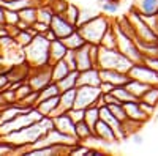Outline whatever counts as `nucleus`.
I'll return each instance as SVG.
<instances>
[{"mask_svg":"<svg viewBox=\"0 0 158 156\" xmlns=\"http://www.w3.org/2000/svg\"><path fill=\"white\" fill-rule=\"evenodd\" d=\"M123 107H125V112H127V117H128V118H133V120H138V122H142V123H147V122L150 120L149 117H147V114L142 110L139 99H138V101L125 102Z\"/></svg>","mask_w":158,"mask_h":156,"instance_id":"15","label":"nucleus"},{"mask_svg":"<svg viewBox=\"0 0 158 156\" xmlns=\"http://www.w3.org/2000/svg\"><path fill=\"white\" fill-rule=\"evenodd\" d=\"M101 46H104V47H117V38H115V30H114V27L111 25V29L104 33V36H103V40H101Z\"/></svg>","mask_w":158,"mask_h":156,"instance_id":"32","label":"nucleus"},{"mask_svg":"<svg viewBox=\"0 0 158 156\" xmlns=\"http://www.w3.org/2000/svg\"><path fill=\"white\" fill-rule=\"evenodd\" d=\"M79 14H81V10H79V6L74 5V3H68L67 10H65V13H63V16L67 18L71 24H74L76 27H77V22H79Z\"/></svg>","mask_w":158,"mask_h":156,"instance_id":"30","label":"nucleus"},{"mask_svg":"<svg viewBox=\"0 0 158 156\" xmlns=\"http://www.w3.org/2000/svg\"><path fill=\"white\" fill-rule=\"evenodd\" d=\"M51 30L56 33L57 38H60V40H63L65 36H68L70 33H73L77 27L74 24H71L67 18H65L63 14H54L52 16V21L49 24Z\"/></svg>","mask_w":158,"mask_h":156,"instance_id":"7","label":"nucleus"},{"mask_svg":"<svg viewBox=\"0 0 158 156\" xmlns=\"http://www.w3.org/2000/svg\"><path fill=\"white\" fill-rule=\"evenodd\" d=\"M62 41L65 43V46H67L68 49H73V50H77L79 47H82V46L87 43V41L84 40V36L81 35V32H79L77 29H76L73 33H70L68 36H65Z\"/></svg>","mask_w":158,"mask_h":156,"instance_id":"20","label":"nucleus"},{"mask_svg":"<svg viewBox=\"0 0 158 156\" xmlns=\"http://www.w3.org/2000/svg\"><path fill=\"white\" fill-rule=\"evenodd\" d=\"M49 52H51V63H54V62L65 58V55H67V52H68V47L65 46V43L60 38H57V40L51 41V50Z\"/></svg>","mask_w":158,"mask_h":156,"instance_id":"18","label":"nucleus"},{"mask_svg":"<svg viewBox=\"0 0 158 156\" xmlns=\"http://www.w3.org/2000/svg\"><path fill=\"white\" fill-rule=\"evenodd\" d=\"M101 74H100V68L94 66L84 71H79V77H77V87L79 85H94V87H100L101 85Z\"/></svg>","mask_w":158,"mask_h":156,"instance_id":"12","label":"nucleus"},{"mask_svg":"<svg viewBox=\"0 0 158 156\" xmlns=\"http://www.w3.org/2000/svg\"><path fill=\"white\" fill-rule=\"evenodd\" d=\"M95 136L103 142V145L104 144H115V142H118L114 128L109 123H106L104 120H100L97 123V126H95Z\"/></svg>","mask_w":158,"mask_h":156,"instance_id":"11","label":"nucleus"},{"mask_svg":"<svg viewBox=\"0 0 158 156\" xmlns=\"http://www.w3.org/2000/svg\"><path fill=\"white\" fill-rule=\"evenodd\" d=\"M76 102V88L71 90H65V92L60 93V101H59V109H57V115L65 114L74 107ZM56 117V115H54Z\"/></svg>","mask_w":158,"mask_h":156,"instance_id":"16","label":"nucleus"},{"mask_svg":"<svg viewBox=\"0 0 158 156\" xmlns=\"http://www.w3.org/2000/svg\"><path fill=\"white\" fill-rule=\"evenodd\" d=\"M101 118H100V107L98 106H90V107H87L85 109V115H84V122L94 129L95 131V126H97V123L100 122Z\"/></svg>","mask_w":158,"mask_h":156,"instance_id":"22","label":"nucleus"},{"mask_svg":"<svg viewBox=\"0 0 158 156\" xmlns=\"http://www.w3.org/2000/svg\"><path fill=\"white\" fill-rule=\"evenodd\" d=\"M139 101L147 102V104H150V106L158 107V85H150V87H149V90H147V92L141 96V99H139Z\"/></svg>","mask_w":158,"mask_h":156,"instance_id":"28","label":"nucleus"},{"mask_svg":"<svg viewBox=\"0 0 158 156\" xmlns=\"http://www.w3.org/2000/svg\"><path fill=\"white\" fill-rule=\"evenodd\" d=\"M19 16H21V21L27 22L29 25H33L36 21H38V6L36 5H32V6H27L19 11Z\"/></svg>","mask_w":158,"mask_h":156,"instance_id":"25","label":"nucleus"},{"mask_svg":"<svg viewBox=\"0 0 158 156\" xmlns=\"http://www.w3.org/2000/svg\"><path fill=\"white\" fill-rule=\"evenodd\" d=\"M68 115L73 118L74 123H79L84 120V115H85V109H77V107H73L71 110H68Z\"/></svg>","mask_w":158,"mask_h":156,"instance_id":"37","label":"nucleus"},{"mask_svg":"<svg viewBox=\"0 0 158 156\" xmlns=\"http://www.w3.org/2000/svg\"><path fill=\"white\" fill-rule=\"evenodd\" d=\"M21 21V16H19V11L16 10H10V8H5V22L8 25H18V22Z\"/></svg>","mask_w":158,"mask_h":156,"instance_id":"34","label":"nucleus"},{"mask_svg":"<svg viewBox=\"0 0 158 156\" xmlns=\"http://www.w3.org/2000/svg\"><path fill=\"white\" fill-rule=\"evenodd\" d=\"M5 2H11V0H5Z\"/></svg>","mask_w":158,"mask_h":156,"instance_id":"43","label":"nucleus"},{"mask_svg":"<svg viewBox=\"0 0 158 156\" xmlns=\"http://www.w3.org/2000/svg\"><path fill=\"white\" fill-rule=\"evenodd\" d=\"M95 134V131L92 129L84 120L82 122H79V123H76V139L79 140V142H84L85 139H89L90 136H94Z\"/></svg>","mask_w":158,"mask_h":156,"instance_id":"26","label":"nucleus"},{"mask_svg":"<svg viewBox=\"0 0 158 156\" xmlns=\"http://www.w3.org/2000/svg\"><path fill=\"white\" fill-rule=\"evenodd\" d=\"M62 93V90L59 87L57 82H51L48 84L44 88L40 90V99L38 101H41V99H46V98H52V96H59Z\"/></svg>","mask_w":158,"mask_h":156,"instance_id":"27","label":"nucleus"},{"mask_svg":"<svg viewBox=\"0 0 158 156\" xmlns=\"http://www.w3.org/2000/svg\"><path fill=\"white\" fill-rule=\"evenodd\" d=\"M100 88H101V92H103V93H111L115 87H114L112 84H109V82H101Z\"/></svg>","mask_w":158,"mask_h":156,"instance_id":"39","label":"nucleus"},{"mask_svg":"<svg viewBox=\"0 0 158 156\" xmlns=\"http://www.w3.org/2000/svg\"><path fill=\"white\" fill-rule=\"evenodd\" d=\"M97 66L100 70H117L128 73L130 68L133 66V62L128 57H125L117 47H104L100 44V52H98V62Z\"/></svg>","mask_w":158,"mask_h":156,"instance_id":"2","label":"nucleus"},{"mask_svg":"<svg viewBox=\"0 0 158 156\" xmlns=\"http://www.w3.org/2000/svg\"><path fill=\"white\" fill-rule=\"evenodd\" d=\"M131 140L135 142V145H142V142H144V136H141L139 133H135L133 136H131Z\"/></svg>","mask_w":158,"mask_h":156,"instance_id":"40","label":"nucleus"},{"mask_svg":"<svg viewBox=\"0 0 158 156\" xmlns=\"http://www.w3.org/2000/svg\"><path fill=\"white\" fill-rule=\"evenodd\" d=\"M141 102V107H142V110L147 114V117L149 118H152V117L155 115V110H156V107L155 106H150V104H147V102H142V101H139Z\"/></svg>","mask_w":158,"mask_h":156,"instance_id":"38","label":"nucleus"},{"mask_svg":"<svg viewBox=\"0 0 158 156\" xmlns=\"http://www.w3.org/2000/svg\"><path fill=\"white\" fill-rule=\"evenodd\" d=\"M112 93L114 96L117 98V101H120L122 104L125 102H130V101H138V98L130 92V90L127 88V85H120V87H115L112 90Z\"/></svg>","mask_w":158,"mask_h":156,"instance_id":"24","label":"nucleus"},{"mask_svg":"<svg viewBox=\"0 0 158 156\" xmlns=\"http://www.w3.org/2000/svg\"><path fill=\"white\" fill-rule=\"evenodd\" d=\"M65 62H67V65L70 66V70L71 71H77V62H76V50H73V49H68V52H67V55H65V58H63Z\"/></svg>","mask_w":158,"mask_h":156,"instance_id":"36","label":"nucleus"},{"mask_svg":"<svg viewBox=\"0 0 158 156\" xmlns=\"http://www.w3.org/2000/svg\"><path fill=\"white\" fill-rule=\"evenodd\" d=\"M5 8L0 5V25H5Z\"/></svg>","mask_w":158,"mask_h":156,"instance_id":"42","label":"nucleus"},{"mask_svg":"<svg viewBox=\"0 0 158 156\" xmlns=\"http://www.w3.org/2000/svg\"><path fill=\"white\" fill-rule=\"evenodd\" d=\"M101 74V81L103 82H109L114 87H120V85H127L130 82V74L123 73V71H117V70H100Z\"/></svg>","mask_w":158,"mask_h":156,"instance_id":"10","label":"nucleus"},{"mask_svg":"<svg viewBox=\"0 0 158 156\" xmlns=\"http://www.w3.org/2000/svg\"><path fill=\"white\" fill-rule=\"evenodd\" d=\"M25 58L32 66H46L51 65V41L44 35H36L33 40L24 47Z\"/></svg>","mask_w":158,"mask_h":156,"instance_id":"1","label":"nucleus"},{"mask_svg":"<svg viewBox=\"0 0 158 156\" xmlns=\"http://www.w3.org/2000/svg\"><path fill=\"white\" fill-rule=\"evenodd\" d=\"M112 25V21L108 16H101L97 14L92 19H89L87 22L81 24L77 27V30L81 32V35L84 36V40L90 44H101V40L104 33H106Z\"/></svg>","mask_w":158,"mask_h":156,"instance_id":"3","label":"nucleus"},{"mask_svg":"<svg viewBox=\"0 0 158 156\" xmlns=\"http://www.w3.org/2000/svg\"><path fill=\"white\" fill-rule=\"evenodd\" d=\"M101 93L103 92H101L100 87L79 85L76 88V102H74V107H77V109H87L90 106H94Z\"/></svg>","mask_w":158,"mask_h":156,"instance_id":"5","label":"nucleus"},{"mask_svg":"<svg viewBox=\"0 0 158 156\" xmlns=\"http://www.w3.org/2000/svg\"><path fill=\"white\" fill-rule=\"evenodd\" d=\"M118 8H120V5H118V0H103L101 2V11L104 13V14H117Z\"/></svg>","mask_w":158,"mask_h":156,"instance_id":"31","label":"nucleus"},{"mask_svg":"<svg viewBox=\"0 0 158 156\" xmlns=\"http://www.w3.org/2000/svg\"><path fill=\"white\" fill-rule=\"evenodd\" d=\"M128 74L131 79H138V81H141L144 84H149V85H158V71L147 66L144 62L133 63V66L130 68Z\"/></svg>","mask_w":158,"mask_h":156,"instance_id":"6","label":"nucleus"},{"mask_svg":"<svg viewBox=\"0 0 158 156\" xmlns=\"http://www.w3.org/2000/svg\"><path fill=\"white\" fill-rule=\"evenodd\" d=\"M77 77H79V71H70L67 76L63 77V79H60L57 84L60 87L62 92H65V90H71V88H77Z\"/></svg>","mask_w":158,"mask_h":156,"instance_id":"21","label":"nucleus"},{"mask_svg":"<svg viewBox=\"0 0 158 156\" xmlns=\"http://www.w3.org/2000/svg\"><path fill=\"white\" fill-rule=\"evenodd\" d=\"M35 74L29 76V84L32 85L33 90L40 92L41 88H44L48 84L52 82L51 77V65H46V66H35Z\"/></svg>","mask_w":158,"mask_h":156,"instance_id":"8","label":"nucleus"},{"mask_svg":"<svg viewBox=\"0 0 158 156\" xmlns=\"http://www.w3.org/2000/svg\"><path fill=\"white\" fill-rule=\"evenodd\" d=\"M52 123H54V128L57 129L59 133L68 136V137H74L76 139V123L73 122V118L68 115V112L51 117Z\"/></svg>","mask_w":158,"mask_h":156,"instance_id":"9","label":"nucleus"},{"mask_svg":"<svg viewBox=\"0 0 158 156\" xmlns=\"http://www.w3.org/2000/svg\"><path fill=\"white\" fill-rule=\"evenodd\" d=\"M112 27L115 30V38H117V49L122 52V54L125 57H128L133 63H139L144 60V55H142V52L136 43V40L133 36H130L127 33H123L120 29L117 27V25L112 22Z\"/></svg>","mask_w":158,"mask_h":156,"instance_id":"4","label":"nucleus"},{"mask_svg":"<svg viewBox=\"0 0 158 156\" xmlns=\"http://www.w3.org/2000/svg\"><path fill=\"white\" fill-rule=\"evenodd\" d=\"M70 2H67V0H54L52 3H49L51 10L54 11V14H63L65 10H67Z\"/></svg>","mask_w":158,"mask_h":156,"instance_id":"35","label":"nucleus"},{"mask_svg":"<svg viewBox=\"0 0 158 156\" xmlns=\"http://www.w3.org/2000/svg\"><path fill=\"white\" fill-rule=\"evenodd\" d=\"M76 62H77V71H84L95 66L94 58H92L90 54V43H85L82 47L76 50Z\"/></svg>","mask_w":158,"mask_h":156,"instance_id":"13","label":"nucleus"},{"mask_svg":"<svg viewBox=\"0 0 158 156\" xmlns=\"http://www.w3.org/2000/svg\"><path fill=\"white\" fill-rule=\"evenodd\" d=\"M149 87H150L149 84H144V82H141V81H138V79H130V82L127 84V88H128L138 99H141V96L147 92Z\"/></svg>","mask_w":158,"mask_h":156,"instance_id":"23","label":"nucleus"},{"mask_svg":"<svg viewBox=\"0 0 158 156\" xmlns=\"http://www.w3.org/2000/svg\"><path fill=\"white\" fill-rule=\"evenodd\" d=\"M108 107L111 109V112H112L120 122H123V120L128 118V117H127V112H125V107H123V104H122V102H112V104H108Z\"/></svg>","mask_w":158,"mask_h":156,"instance_id":"33","label":"nucleus"},{"mask_svg":"<svg viewBox=\"0 0 158 156\" xmlns=\"http://www.w3.org/2000/svg\"><path fill=\"white\" fill-rule=\"evenodd\" d=\"M146 125L142 122H138V120H133V118H127L122 122V126H123V131L127 133V136H133L135 133H139V129Z\"/></svg>","mask_w":158,"mask_h":156,"instance_id":"29","label":"nucleus"},{"mask_svg":"<svg viewBox=\"0 0 158 156\" xmlns=\"http://www.w3.org/2000/svg\"><path fill=\"white\" fill-rule=\"evenodd\" d=\"M44 36L48 38L49 41H54V40H57V36H56V33H54V32L51 30V27H49V30H48V32L44 33Z\"/></svg>","mask_w":158,"mask_h":156,"instance_id":"41","label":"nucleus"},{"mask_svg":"<svg viewBox=\"0 0 158 156\" xmlns=\"http://www.w3.org/2000/svg\"><path fill=\"white\" fill-rule=\"evenodd\" d=\"M131 8L141 13L142 16L158 14V0H135Z\"/></svg>","mask_w":158,"mask_h":156,"instance_id":"17","label":"nucleus"},{"mask_svg":"<svg viewBox=\"0 0 158 156\" xmlns=\"http://www.w3.org/2000/svg\"><path fill=\"white\" fill-rule=\"evenodd\" d=\"M71 70H70V66L67 65V62H65V60H59V62L51 63V77H52V82H59Z\"/></svg>","mask_w":158,"mask_h":156,"instance_id":"19","label":"nucleus"},{"mask_svg":"<svg viewBox=\"0 0 158 156\" xmlns=\"http://www.w3.org/2000/svg\"><path fill=\"white\" fill-rule=\"evenodd\" d=\"M59 101H60V95L59 96H52V98L41 99V101H38L35 109L41 114L43 117H54V115H57Z\"/></svg>","mask_w":158,"mask_h":156,"instance_id":"14","label":"nucleus"}]
</instances>
